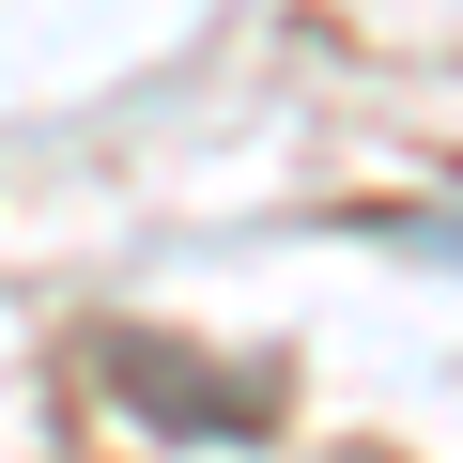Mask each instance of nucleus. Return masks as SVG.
<instances>
[{
  "label": "nucleus",
  "mask_w": 463,
  "mask_h": 463,
  "mask_svg": "<svg viewBox=\"0 0 463 463\" xmlns=\"http://www.w3.org/2000/svg\"><path fill=\"white\" fill-rule=\"evenodd\" d=\"M432 248H448V263H463V232H432Z\"/></svg>",
  "instance_id": "f03ea898"
},
{
  "label": "nucleus",
  "mask_w": 463,
  "mask_h": 463,
  "mask_svg": "<svg viewBox=\"0 0 463 463\" xmlns=\"http://www.w3.org/2000/svg\"><path fill=\"white\" fill-rule=\"evenodd\" d=\"M109 371H124L155 417H216V432H263V386H201V371H170V355H139V340H109Z\"/></svg>",
  "instance_id": "f257e3e1"
}]
</instances>
